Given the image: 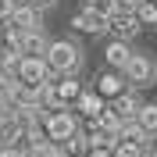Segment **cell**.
I'll list each match as a JSON object with an SVG mask.
<instances>
[{"label":"cell","mask_w":157,"mask_h":157,"mask_svg":"<svg viewBox=\"0 0 157 157\" xmlns=\"http://www.w3.org/2000/svg\"><path fill=\"white\" fill-rule=\"evenodd\" d=\"M47 64H50V71L71 75V71H78V64H82V50H78L71 39H54V43H50V54H47Z\"/></svg>","instance_id":"6da1fadb"},{"label":"cell","mask_w":157,"mask_h":157,"mask_svg":"<svg viewBox=\"0 0 157 157\" xmlns=\"http://www.w3.org/2000/svg\"><path fill=\"white\" fill-rule=\"evenodd\" d=\"M7 47L18 50L21 57H36V61H47L50 54V39L43 36V32H7Z\"/></svg>","instance_id":"7a4b0ae2"},{"label":"cell","mask_w":157,"mask_h":157,"mask_svg":"<svg viewBox=\"0 0 157 157\" xmlns=\"http://www.w3.org/2000/svg\"><path fill=\"white\" fill-rule=\"evenodd\" d=\"M43 128H47V139L54 143V147H64V143H71V139L78 136V121L68 114V111H54V114H47Z\"/></svg>","instance_id":"3957f363"},{"label":"cell","mask_w":157,"mask_h":157,"mask_svg":"<svg viewBox=\"0 0 157 157\" xmlns=\"http://www.w3.org/2000/svg\"><path fill=\"white\" fill-rule=\"evenodd\" d=\"M14 78H18V86L36 89V93H39V89L50 86V64H47V61H36V57H21Z\"/></svg>","instance_id":"277c9868"},{"label":"cell","mask_w":157,"mask_h":157,"mask_svg":"<svg viewBox=\"0 0 157 157\" xmlns=\"http://www.w3.org/2000/svg\"><path fill=\"white\" fill-rule=\"evenodd\" d=\"M121 75H125V82H132V86H150V82L157 78V64H154V57H147V54H136Z\"/></svg>","instance_id":"5b68a950"},{"label":"cell","mask_w":157,"mask_h":157,"mask_svg":"<svg viewBox=\"0 0 157 157\" xmlns=\"http://www.w3.org/2000/svg\"><path fill=\"white\" fill-rule=\"evenodd\" d=\"M71 25H75L78 32H89V36H100L104 29H111V18H104V14H97V11H89V7H82L71 18Z\"/></svg>","instance_id":"8992f818"},{"label":"cell","mask_w":157,"mask_h":157,"mask_svg":"<svg viewBox=\"0 0 157 157\" xmlns=\"http://www.w3.org/2000/svg\"><path fill=\"white\" fill-rule=\"evenodd\" d=\"M11 29L14 32H39V11L32 4H18L14 18H11Z\"/></svg>","instance_id":"52a82bcc"},{"label":"cell","mask_w":157,"mask_h":157,"mask_svg":"<svg viewBox=\"0 0 157 157\" xmlns=\"http://www.w3.org/2000/svg\"><path fill=\"white\" fill-rule=\"evenodd\" d=\"M104 57H107V64H111V68L125 71V68H128V61L136 57V54H132V47H128V43H121V39H111V43H107V50H104Z\"/></svg>","instance_id":"ba28073f"},{"label":"cell","mask_w":157,"mask_h":157,"mask_svg":"<svg viewBox=\"0 0 157 157\" xmlns=\"http://www.w3.org/2000/svg\"><path fill=\"white\" fill-rule=\"evenodd\" d=\"M111 32H114V39L128 43V39L139 32V18H136V14H125V11H118L114 18H111Z\"/></svg>","instance_id":"9c48e42d"},{"label":"cell","mask_w":157,"mask_h":157,"mask_svg":"<svg viewBox=\"0 0 157 157\" xmlns=\"http://www.w3.org/2000/svg\"><path fill=\"white\" fill-rule=\"evenodd\" d=\"M97 89H100V97H111V100L125 97V75H118V71H107V75H100Z\"/></svg>","instance_id":"30bf717a"},{"label":"cell","mask_w":157,"mask_h":157,"mask_svg":"<svg viewBox=\"0 0 157 157\" xmlns=\"http://www.w3.org/2000/svg\"><path fill=\"white\" fill-rule=\"evenodd\" d=\"M111 107H114V114L121 118V121H136V118H139V111H143V107L136 104V97H132V93H125V97H118L114 104H111Z\"/></svg>","instance_id":"8fae6325"},{"label":"cell","mask_w":157,"mask_h":157,"mask_svg":"<svg viewBox=\"0 0 157 157\" xmlns=\"http://www.w3.org/2000/svg\"><path fill=\"white\" fill-rule=\"evenodd\" d=\"M147 139H150V136L143 132V125H139V121H125V128L118 132V143H128V147H143Z\"/></svg>","instance_id":"7c38bea8"},{"label":"cell","mask_w":157,"mask_h":157,"mask_svg":"<svg viewBox=\"0 0 157 157\" xmlns=\"http://www.w3.org/2000/svg\"><path fill=\"white\" fill-rule=\"evenodd\" d=\"M57 97H61V104H71V100H82V86H78L75 78H64V82H57Z\"/></svg>","instance_id":"4fadbf2b"},{"label":"cell","mask_w":157,"mask_h":157,"mask_svg":"<svg viewBox=\"0 0 157 157\" xmlns=\"http://www.w3.org/2000/svg\"><path fill=\"white\" fill-rule=\"evenodd\" d=\"M136 121L143 125V132H147V136H157V104H147V107L139 111Z\"/></svg>","instance_id":"5bb4252c"},{"label":"cell","mask_w":157,"mask_h":157,"mask_svg":"<svg viewBox=\"0 0 157 157\" xmlns=\"http://www.w3.org/2000/svg\"><path fill=\"white\" fill-rule=\"evenodd\" d=\"M78 107L86 111L89 118H100V114H104V100H100L97 93H82V100H78Z\"/></svg>","instance_id":"9a60e30c"},{"label":"cell","mask_w":157,"mask_h":157,"mask_svg":"<svg viewBox=\"0 0 157 157\" xmlns=\"http://www.w3.org/2000/svg\"><path fill=\"white\" fill-rule=\"evenodd\" d=\"M14 93H18V78L0 71V104H11V100H14Z\"/></svg>","instance_id":"2e32d148"},{"label":"cell","mask_w":157,"mask_h":157,"mask_svg":"<svg viewBox=\"0 0 157 157\" xmlns=\"http://www.w3.org/2000/svg\"><path fill=\"white\" fill-rule=\"evenodd\" d=\"M89 11H97V14H104V18H114L118 14V4L114 0H86Z\"/></svg>","instance_id":"e0dca14e"},{"label":"cell","mask_w":157,"mask_h":157,"mask_svg":"<svg viewBox=\"0 0 157 157\" xmlns=\"http://www.w3.org/2000/svg\"><path fill=\"white\" fill-rule=\"evenodd\" d=\"M136 18H139V25H143V21H147V25H157V4L143 0V4H139V11H136Z\"/></svg>","instance_id":"ac0fdd59"},{"label":"cell","mask_w":157,"mask_h":157,"mask_svg":"<svg viewBox=\"0 0 157 157\" xmlns=\"http://www.w3.org/2000/svg\"><path fill=\"white\" fill-rule=\"evenodd\" d=\"M114 157H147V150L143 147H128V143H118Z\"/></svg>","instance_id":"d6986e66"},{"label":"cell","mask_w":157,"mask_h":157,"mask_svg":"<svg viewBox=\"0 0 157 157\" xmlns=\"http://www.w3.org/2000/svg\"><path fill=\"white\" fill-rule=\"evenodd\" d=\"M18 11V0H0V21H11Z\"/></svg>","instance_id":"ffe728a7"},{"label":"cell","mask_w":157,"mask_h":157,"mask_svg":"<svg viewBox=\"0 0 157 157\" xmlns=\"http://www.w3.org/2000/svg\"><path fill=\"white\" fill-rule=\"evenodd\" d=\"M0 157H25V150H18V147H7V150H0Z\"/></svg>","instance_id":"44dd1931"},{"label":"cell","mask_w":157,"mask_h":157,"mask_svg":"<svg viewBox=\"0 0 157 157\" xmlns=\"http://www.w3.org/2000/svg\"><path fill=\"white\" fill-rule=\"evenodd\" d=\"M86 157H114V150H104V147H100V150H89Z\"/></svg>","instance_id":"7402d4cb"},{"label":"cell","mask_w":157,"mask_h":157,"mask_svg":"<svg viewBox=\"0 0 157 157\" xmlns=\"http://www.w3.org/2000/svg\"><path fill=\"white\" fill-rule=\"evenodd\" d=\"M29 4H32L36 11H43V7H50V4H54V0H29Z\"/></svg>","instance_id":"603a6c76"},{"label":"cell","mask_w":157,"mask_h":157,"mask_svg":"<svg viewBox=\"0 0 157 157\" xmlns=\"http://www.w3.org/2000/svg\"><path fill=\"white\" fill-rule=\"evenodd\" d=\"M154 157H157V147H154Z\"/></svg>","instance_id":"cb8c5ba5"},{"label":"cell","mask_w":157,"mask_h":157,"mask_svg":"<svg viewBox=\"0 0 157 157\" xmlns=\"http://www.w3.org/2000/svg\"><path fill=\"white\" fill-rule=\"evenodd\" d=\"M150 4H157V0H150Z\"/></svg>","instance_id":"d4e9b609"},{"label":"cell","mask_w":157,"mask_h":157,"mask_svg":"<svg viewBox=\"0 0 157 157\" xmlns=\"http://www.w3.org/2000/svg\"><path fill=\"white\" fill-rule=\"evenodd\" d=\"M147 157H154V154H147Z\"/></svg>","instance_id":"484cf974"}]
</instances>
